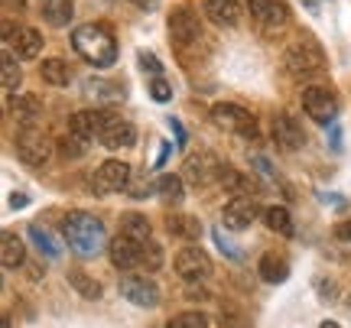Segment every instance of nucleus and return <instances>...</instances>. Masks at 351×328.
<instances>
[{"mask_svg": "<svg viewBox=\"0 0 351 328\" xmlns=\"http://www.w3.org/2000/svg\"><path fill=\"white\" fill-rule=\"evenodd\" d=\"M20 81H23V75H20V65H16V59H13L10 52H3V88L13 94V91L20 88Z\"/></svg>", "mask_w": 351, "mask_h": 328, "instance_id": "nucleus-33", "label": "nucleus"}, {"mask_svg": "<svg viewBox=\"0 0 351 328\" xmlns=\"http://www.w3.org/2000/svg\"><path fill=\"white\" fill-rule=\"evenodd\" d=\"M10 205H13V208H23V205H26V195H13Z\"/></svg>", "mask_w": 351, "mask_h": 328, "instance_id": "nucleus-42", "label": "nucleus"}, {"mask_svg": "<svg viewBox=\"0 0 351 328\" xmlns=\"http://www.w3.org/2000/svg\"><path fill=\"white\" fill-rule=\"evenodd\" d=\"M108 253H111V264L117 270H134L140 264V244L130 240L127 234H117V238L108 244Z\"/></svg>", "mask_w": 351, "mask_h": 328, "instance_id": "nucleus-17", "label": "nucleus"}, {"mask_svg": "<svg viewBox=\"0 0 351 328\" xmlns=\"http://www.w3.org/2000/svg\"><path fill=\"white\" fill-rule=\"evenodd\" d=\"M121 234H127L137 244H147L150 240V221L143 215H121Z\"/></svg>", "mask_w": 351, "mask_h": 328, "instance_id": "nucleus-25", "label": "nucleus"}, {"mask_svg": "<svg viewBox=\"0 0 351 328\" xmlns=\"http://www.w3.org/2000/svg\"><path fill=\"white\" fill-rule=\"evenodd\" d=\"M39 72H43V81H49L52 88H65L72 81V68L65 59H46L39 65Z\"/></svg>", "mask_w": 351, "mask_h": 328, "instance_id": "nucleus-22", "label": "nucleus"}, {"mask_svg": "<svg viewBox=\"0 0 351 328\" xmlns=\"http://www.w3.org/2000/svg\"><path fill=\"white\" fill-rule=\"evenodd\" d=\"M3 3H7V7H16V10H23V7H26L23 0H3Z\"/></svg>", "mask_w": 351, "mask_h": 328, "instance_id": "nucleus-43", "label": "nucleus"}, {"mask_svg": "<svg viewBox=\"0 0 351 328\" xmlns=\"http://www.w3.org/2000/svg\"><path fill=\"white\" fill-rule=\"evenodd\" d=\"M59 153H62V156H69V160H75V156H82V153H85V140L75 137V134H69V137L59 140Z\"/></svg>", "mask_w": 351, "mask_h": 328, "instance_id": "nucleus-36", "label": "nucleus"}, {"mask_svg": "<svg viewBox=\"0 0 351 328\" xmlns=\"http://www.w3.org/2000/svg\"><path fill=\"white\" fill-rule=\"evenodd\" d=\"M134 3H137L140 10H153V7H156V3H160V0H134Z\"/></svg>", "mask_w": 351, "mask_h": 328, "instance_id": "nucleus-41", "label": "nucleus"}, {"mask_svg": "<svg viewBox=\"0 0 351 328\" xmlns=\"http://www.w3.org/2000/svg\"><path fill=\"white\" fill-rule=\"evenodd\" d=\"M88 94H91V98H101V101H121V98H124V88L114 85V81H88Z\"/></svg>", "mask_w": 351, "mask_h": 328, "instance_id": "nucleus-32", "label": "nucleus"}, {"mask_svg": "<svg viewBox=\"0 0 351 328\" xmlns=\"http://www.w3.org/2000/svg\"><path fill=\"white\" fill-rule=\"evenodd\" d=\"M140 68H143V72H150L153 78H163V65L156 62V55H153V52H140Z\"/></svg>", "mask_w": 351, "mask_h": 328, "instance_id": "nucleus-37", "label": "nucleus"}, {"mask_svg": "<svg viewBox=\"0 0 351 328\" xmlns=\"http://www.w3.org/2000/svg\"><path fill=\"white\" fill-rule=\"evenodd\" d=\"M186 299H199V303H202V299H208V290H202V286H192V290L186 292Z\"/></svg>", "mask_w": 351, "mask_h": 328, "instance_id": "nucleus-40", "label": "nucleus"}, {"mask_svg": "<svg viewBox=\"0 0 351 328\" xmlns=\"http://www.w3.org/2000/svg\"><path fill=\"white\" fill-rule=\"evenodd\" d=\"M72 16H75L72 0H43V20L49 26H69Z\"/></svg>", "mask_w": 351, "mask_h": 328, "instance_id": "nucleus-20", "label": "nucleus"}, {"mask_svg": "<svg viewBox=\"0 0 351 328\" xmlns=\"http://www.w3.org/2000/svg\"><path fill=\"white\" fill-rule=\"evenodd\" d=\"M13 114H16L20 121H26V124H33V121L43 117V101L33 98V94H20V98L13 101Z\"/></svg>", "mask_w": 351, "mask_h": 328, "instance_id": "nucleus-28", "label": "nucleus"}, {"mask_svg": "<svg viewBox=\"0 0 351 328\" xmlns=\"http://www.w3.org/2000/svg\"><path fill=\"white\" fill-rule=\"evenodd\" d=\"M29 238L36 240V247L43 253H46V257H59V253H62V247H59V244H56V238H52L49 231H46V227H39V225H29Z\"/></svg>", "mask_w": 351, "mask_h": 328, "instance_id": "nucleus-30", "label": "nucleus"}, {"mask_svg": "<svg viewBox=\"0 0 351 328\" xmlns=\"http://www.w3.org/2000/svg\"><path fill=\"white\" fill-rule=\"evenodd\" d=\"M153 189L160 192V199H163V202L179 205L182 199H186V192H182V179L179 176H160L156 182H153Z\"/></svg>", "mask_w": 351, "mask_h": 328, "instance_id": "nucleus-27", "label": "nucleus"}, {"mask_svg": "<svg viewBox=\"0 0 351 328\" xmlns=\"http://www.w3.org/2000/svg\"><path fill=\"white\" fill-rule=\"evenodd\" d=\"M127 182H130V166H127L124 160H108V163H101L95 179H91V186H95L98 195H111V192L127 189Z\"/></svg>", "mask_w": 351, "mask_h": 328, "instance_id": "nucleus-8", "label": "nucleus"}, {"mask_svg": "<svg viewBox=\"0 0 351 328\" xmlns=\"http://www.w3.org/2000/svg\"><path fill=\"white\" fill-rule=\"evenodd\" d=\"M169 36H173L176 46H189L202 36V23H199V13L189 10V7H179L169 16Z\"/></svg>", "mask_w": 351, "mask_h": 328, "instance_id": "nucleus-11", "label": "nucleus"}, {"mask_svg": "<svg viewBox=\"0 0 351 328\" xmlns=\"http://www.w3.org/2000/svg\"><path fill=\"white\" fill-rule=\"evenodd\" d=\"M322 328H339V325L335 322H322Z\"/></svg>", "mask_w": 351, "mask_h": 328, "instance_id": "nucleus-44", "label": "nucleus"}, {"mask_svg": "<svg viewBox=\"0 0 351 328\" xmlns=\"http://www.w3.org/2000/svg\"><path fill=\"white\" fill-rule=\"evenodd\" d=\"M257 273H261L263 283H287L289 279L287 257H280V253H263L261 264H257Z\"/></svg>", "mask_w": 351, "mask_h": 328, "instance_id": "nucleus-19", "label": "nucleus"}, {"mask_svg": "<svg viewBox=\"0 0 351 328\" xmlns=\"http://www.w3.org/2000/svg\"><path fill=\"white\" fill-rule=\"evenodd\" d=\"M121 296H124L130 305H140V309L160 305V290H156V283L147 277H127L124 283H121Z\"/></svg>", "mask_w": 351, "mask_h": 328, "instance_id": "nucleus-12", "label": "nucleus"}, {"mask_svg": "<svg viewBox=\"0 0 351 328\" xmlns=\"http://www.w3.org/2000/svg\"><path fill=\"white\" fill-rule=\"evenodd\" d=\"M62 234L65 244L78 253V257H98L104 247H108V231L95 215H85V212H72V215L62 221Z\"/></svg>", "mask_w": 351, "mask_h": 328, "instance_id": "nucleus-1", "label": "nucleus"}, {"mask_svg": "<svg viewBox=\"0 0 351 328\" xmlns=\"http://www.w3.org/2000/svg\"><path fill=\"white\" fill-rule=\"evenodd\" d=\"M150 94H153V101L166 104V101H169V98H173V88L166 85L163 78H153V85H150Z\"/></svg>", "mask_w": 351, "mask_h": 328, "instance_id": "nucleus-38", "label": "nucleus"}, {"mask_svg": "<svg viewBox=\"0 0 351 328\" xmlns=\"http://www.w3.org/2000/svg\"><path fill=\"white\" fill-rule=\"evenodd\" d=\"M104 117H108V111H78V114H72V121H69V134H75V137H82V140L101 137Z\"/></svg>", "mask_w": 351, "mask_h": 328, "instance_id": "nucleus-18", "label": "nucleus"}, {"mask_svg": "<svg viewBox=\"0 0 351 328\" xmlns=\"http://www.w3.org/2000/svg\"><path fill=\"white\" fill-rule=\"evenodd\" d=\"M69 286L85 299H101V283L91 279L88 273H82V270H69Z\"/></svg>", "mask_w": 351, "mask_h": 328, "instance_id": "nucleus-26", "label": "nucleus"}, {"mask_svg": "<svg viewBox=\"0 0 351 328\" xmlns=\"http://www.w3.org/2000/svg\"><path fill=\"white\" fill-rule=\"evenodd\" d=\"M247 10L263 29H276L289 20L287 3H280V0H247Z\"/></svg>", "mask_w": 351, "mask_h": 328, "instance_id": "nucleus-15", "label": "nucleus"}, {"mask_svg": "<svg viewBox=\"0 0 351 328\" xmlns=\"http://www.w3.org/2000/svg\"><path fill=\"white\" fill-rule=\"evenodd\" d=\"M98 140L108 150H124V147H134V143H137V127L130 124V121H124V117H117V114H108Z\"/></svg>", "mask_w": 351, "mask_h": 328, "instance_id": "nucleus-10", "label": "nucleus"}, {"mask_svg": "<svg viewBox=\"0 0 351 328\" xmlns=\"http://www.w3.org/2000/svg\"><path fill=\"white\" fill-rule=\"evenodd\" d=\"M270 134H274V143L280 150H300L306 143V134H302L300 121L293 114H276L274 124H270Z\"/></svg>", "mask_w": 351, "mask_h": 328, "instance_id": "nucleus-13", "label": "nucleus"}, {"mask_svg": "<svg viewBox=\"0 0 351 328\" xmlns=\"http://www.w3.org/2000/svg\"><path fill=\"white\" fill-rule=\"evenodd\" d=\"M221 173V163L212 153H189L186 156V179L195 186H208L215 176Z\"/></svg>", "mask_w": 351, "mask_h": 328, "instance_id": "nucleus-14", "label": "nucleus"}, {"mask_svg": "<svg viewBox=\"0 0 351 328\" xmlns=\"http://www.w3.org/2000/svg\"><path fill=\"white\" fill-rule=\"evenodd\" d=\"M143 270H163V247L156 244V240H147V244H140V264Z\"/></svg>", "mask_w": 351, "mask_h": 328, "instance_id": "nucleus-29", "label": "nucleus"}, {"mask_svg": "<svg viewBox=\"0 0 351 328\" xmlns=\"http://www.w3.org/2000/svg\"><path fill=\"white\" fill-rule=\"evenodd\" d=\"M16 156L26 166H46L52 156V140L36 127H23L16 134Z\"/></svg>", "mask_w": 351, "mask_h": 328, "instance_id": "nucleus-4", "label": "nucleus"}, {"mask_svg": "<svg viewBox=\"0 0 351 328\" xmlns=\"http://www.w3.org/2000/svg\"><path fill=\"white\" fill-rule=\"evenodd\" d=\"M166 227L173 231V238H182V240H199V234H202L199 218H192V215H173L166 221Z\"/></svg>", "mask_w": 351, "mask_h": 328, "instance_id": "nucleus-24", "label": "nucleus"}, {"mask_svg": "<svg viewBox=\"0 0 351 328\" xmlns=\"http://www.w3.org/2000/svg\"><path fill=\"white\" fill-rule=\"evenodd\" d=\"M218 182H221L228 192H244V189H247V179L241 176V173H234L231 166H221V173H218Z\"/></svg>", "mask_w": 351, "mask_h": 328, "instance_id": "nucleus-35", "label": "nucleus"}, {"mask_svg": "<svg viewBox=\"0 0 351 328\" xmlns=\"http://www.w3.org/2000/svg\"><path fill=\"white\" fill-rule=\"evenodd\" d=\"M257 215H261L257 199H251V195H234V199L225 205L221 221H225V227H231V231H244V227H251L254 221H257Z\"/></svg>", "mask_w": 351, "mask_h": 328, "instance_id": "nucleus-9", "label": "nucleus"}, {"mask_svg": "<svg viewBox=\"0 0 351 328\" xmlns=\"http://www.w3.org/2000/svg\"><path fill=\"white\" fill-rule=\"evenodd\" d=\"M26 260V247H23V240L16 238V234H3V244H0V264L7 266V270H16V266Z\"/></svg>", "mask_w": 351, "mask_h": 328, "instance_id": "nucleus-21", "label": "nucleus"}, {"mask_svg": "<svg viewBox=\"0 0 351 328\" xmlns=\"http://www.w3.org/2000/svg\"><path fill=\"white\" fill-rule=\"evenodd\" d=\"M212 121L221 127V130H231V134H241V137H247V140H257V121H254V114L244 111L241 104H215Z\"/></svg>", "mask_w": 351, "mask_h": 328, "instance_id": "nucleus-5", "label": "nucleus"}, {"mask_svg": "<svg viewBox=\"0 0 351 328\" xmlns=\"http://www.w3.org/2000/svg\"><path fill=\"white\" fill-rule=\"evenodd\" d=\"M176 273L186 279V283H199V279H208L212 277V257L202 251V247H182L176 253Z\"/></svg>", "mask_w": 351, "mask_h": 328, "instance_id": "nucleus-7", "label": "nucleus"}, {"mask_svg": "<svg viewBox=\"0 0 351 328\" xmlns=\"http://www.w3.org/2000/svg\"><path fill=\"white\" fill-rule=\"evenodd\" d=\"M335 238H341V240H351V218H348V221H341V225L335 227Z\"/></svg>", "mask_w": 351, "mask_h": 328, "instance_id": "nucleus-39", "label": "nucleus"}, {"mask_svg": "<svg viewBox=\"0 0 351 328\" xmlns=\"http://www.w3.org/2000/svg\"><path fill=\"white\" fill-rule=\"evenodd\" d=\"M263 221H267V227L274 231V234H280V238H293V218H289L287 208H280V205H270L267 212H263Z\"/></svg>", "mask_w": 351, "mask_h": 328, "instance_id": "nucleus-23", "label": "nucleus"}, {"mask_svg": "<svg viewBox=\"0 0 351 328\" xmlns=\"http://www.w3.org/2000/svg\"><path fill=\"white\" fill-rule=\"evenodd\" d=\"M16 42H20V55L23 59H36L39 52H43V36H39L36 29H20Z\"/></svg>", "mask_w": 351, "mask_h": 328, "instance_id": "nucleus-31", "label": "nucleus"}, {"mask_svg": "<svg viewBox=\"0 0 351 328\" xmlns=\"http://www.w3.org/2000/svg\"><path fill=\"white\" fill-rule=\"evenodd\" d=\"M72 46H75V52L85 62L98 65V68H108V65L117 62V42H114L108 26H98V23L78 26L75 36H72Z\"/></svg>", "mask_w": 351, "mask_h": 328, "instance_id": "nucleus-3", "label": "nucleus"}, {"mask_svg": "<svg viewBox=\"0 0 351 328\" xmlns=\"http://www.w3.org/2000/svg\"><path fill=\"white\" fill-rule=\"evenodd\" d=\"M302 108H306V114L313 117L315 124H332L335 114H339V98L326 85H309L302 91Z\"/></svg>", "mask_w": 351, "mask_h": 328, "instance_id": "nucleus-6", "label": "nucleus"}, {"mask_svg": "<svg viewBox=\"0 0 351 328\" xmlns=\"http://www.w3.org/2000/svg\"><path fill=\"white\" fill-rule=\"evenodd\" d=\"M166 328H208V318L202 312H179V316L169 318Z\"/></svg>", "mask_w": 351, "mask_h": 328, "instance_id": "nucleus-34", "label": "nucleus"}, {"mask_svg": "<svg viewBox=\"0 0 351 328\" xmlns=\"http://www.w3.org/2000/svg\"><path fill=\"white\" fill-rule=\"evenodd\" d=\"M205 16L212 20L215 26H221V29H231V26L241 23V16H244V10H241L238 0H205Z\"/></svg>", "mask_w": 351, "mask_h": 328, "instance_id": "nucleus-16", "label": "nucleus"}, {"mask_svg": "<svg viewBox=\"0 0 351 328\" xmlns=\"http://www.w3.org/2000/svg\"><path fill=\"white\" fill-rule=\"evenodd\" d=\"M283 68H287L289 78L309 81V78L326 72V52H322V46H319L309 33H302V36L296 39V42H289L287 52H283Z\"/></svg>", "mask_w": 351, "mask_h": 328, "instance_id": "nucleus-2", "label": "nucleus"}]
</instances>
